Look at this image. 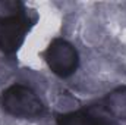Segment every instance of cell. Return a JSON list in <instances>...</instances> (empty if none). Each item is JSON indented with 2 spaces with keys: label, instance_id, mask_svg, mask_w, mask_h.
I'll list each match as a JSON object with an SVG mask.
<instances>
[{
  "label": "cell",
  "instance_id": "5b68a950",
  "mask_svg": "<svg viewBox=\"0 0 126 125\" xmlns=\"http://www.w3.org/2000/svg\"><path fill=\"white\" fill-rule=\"evenodd\" d=\"M104 109L110 116L126 121V85L114 88L104 97Z\"/></svg>",
  "mask_w": 126,
  "mask_h": 125
},
{
  "label": "cell",
  "instance_id": "277c9868",
  "mask_svg": "<svg viewBox=\"0 0 126 125\" xmlns=\"http://www.w3.org/2000/svg\"><path fill=\"white\" fill-rule=\"evenodd\" d=\"M57 125H114L106 115L94 109H79L60 113L56 118Z\"/></svg>",
  "mask_w": 126,
  "mask_h": 125
},
{
  "label": "cell",
  "instance_id": "6da1fadb",
  "mask_svg": "<svg viewBox=\"0 0 126 125\" xmlns=\"http://www.w3.org/2000/svg\"><path fill=\"white\" fill-rule=\"evenodd\" d=\"M0 106L6 113L21 119L38 118L46 112L40 96L25 84H12L4 88L0 94Z\"/></svg>",
  "mask_w": 126,
  "mask_h": 125
},
{
  "label": "cell",
  "instance_id": "3957f363",
  "mask_svg": "<svg viewBox=\"0 0 126 125\" xmlns=\"http://www.w3.org/2000/svg\"><path fill=\"white\" fill-rule=\"evenodd\" d=\"M44 59L48 69L60 78L70 77L76 72L79 55L72 43L64 38H54L44 52Z\"/></svg>",
  "mask_w": 126,
  "mask_h": 125
},
{
  "label": "cell",
  "instance_id": "7a4b0ae2",
  "mask_svg": "<svg viewBox=\"0 0 126 125\" xmlns=\"http://www.w3.org/2000/svg\"><path fill=\"white\" fill-rule=\"evenodd\" d=\"M32 21L25 9L0 16V50L13 55L24 44Z\"/></svg>",
  "mask_w": 126,
  "mask_h": 125
}]
</instances>
